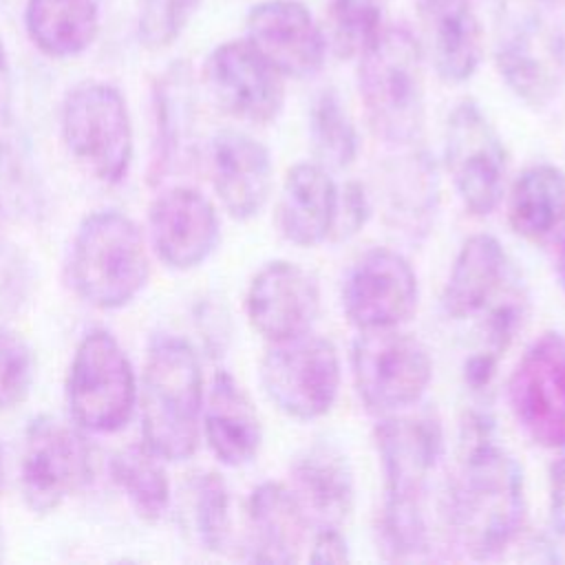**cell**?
I'll use <instances>...</instances> for the list:
<instances>
[{
    "label": "cell",
    "mask_w": 565,
    "mask_h": 565,
    "mask_svg": "<svg viewBox=\"0 0 565 565\" xmlns=\"http://www.w3.org/2000/svg\"><path fill=\"white\" fill-rule=\"evenodd\" d=\"M523 519V468L497 441L488 415L466 413L459 426L457 468L446 494L448 530L470 558L483 561L514 543Z\"/></svg>",
    "instance_id": "1"
},
{
    "label": "cell",
    "mask_w": 565,
    "mask_h": 565,
    "mask_svg": "<svg viewBox=\"0 0 565 565\" xmlns=\"http://www.w3.org/2000/svg\"><path fill=\"white\" fill-rule=\"evenodd\" d=\"M384 475L382 543L393 558H415L428 550L426 492L441 455V428L426 415H384L373 428Z\"/></svg>",
    "instance_id": "2"
},
{
    "label": "cell",
    "mask_w": 565,
    "mask_h": 565,
    "mask_svg": "<svg viewBox=\"0 0 565 565\" xmlns=\"http://www.w3.org/2000/svg\"><path fill=\"white\" fill-rule=\"evenodd\" d=\"M203 399V371L192 344L154 335L141 377L143 444L163 461L190 459L201 437Z\"/></svg>",
    "instance_id": "3"
},
{
    "label": "cell",
    "mask_w": 565,
    "mask_h": 565,
    "mask_svg": "<svg viewBox=\"0 0 565 565\" xmlns=\"http://www.w3.org/2000/svg\"><path fill=\"white\" fill-rule=\"evenodd\" d=\"M554 0H497L494 64L530 108H545L565 86V26Z\"/></svg>",
    "instance_id": "4"
},
{
    "label": "cell",
    "mask_w": 565,
    "mask_h": 565,
    "mask_svg": "<svg viewBox=\"0 0 565 565\" xmlns=\"http://www.w3.org/2000/svg\"><path fill=\"white\" fill-rule=\"evenodd\" d=\"M358 88L377 139L395 148L419 141L426 121L424 46L404 26H384L358 57Z\"/></svg>",
    "instance_id": "5"
},
{
    "label": "cell",
    "mask_w": 565,
    "mask_h": 565,
    "mask_svg": "<svg viewBox=\"0 0 565 565\" xmlns=\"http://www.w3.org/2000/svg\"><path fill=\"white\" fill-rule=\"evenodd\" d=\"M150 260L139 225L119 210L88 214L71 245L68 278L75 294L97 309H119L146 287Z\"/></svg>",
    "instance_id": "6"
},
{
    "label": "cell",
    "mask_w": 565,
    "mask_h": 565,
    "mask_svg": "<svg viewBox=\"0 0 565 565\" xmlns=\"http://www.w3.org/2000/svg\"><path fill=\"white\" fill-rule=\"evenodd\" d=\"M66 402L82 430L115 433L137 404V375L130 358L106 329H90L79 340L68 377Z\"/></svg>",
    "instance_id": "7"
},
{
    "label": "cell",
    "mask_w": 565,
    "mask_h": 565,
    "mask_svg": "<svg viewBox=\"0 0 565 565\" xmlns=\"http://www.w3.org/2000/svg\"><path fill=\"white\" fill-rule=\"evenodd\" d=\"M349 364L360 402L377 415L417 404L433 380L428 349L399 327L360 331Z\"/></svg>",
    "instance_id": "8"
},
{
    "label": "cell",
    "mask_w": 565,
    "mask_h": 565,
    "mask_svg": "<svg viewBox=\"0 0 565 565\" xmlns=\"http://www.w3.org/2000/svg\"><path fill=\"white\" fill-rule=\"evenodd\" d=\"M342 364L335 344L311 331L269 342L260 360V384L287 417H324L340 393Z\"/></svg>",
    "instance_id": "9"
},
{
    "label": "cell",
    "mask_w": 565,
    "mask_h": 565,
    "mask_svg": "<svg viewBox=\"0 0 565 565\" xmlns=\"http://www.w3.org/2000/svg\"><path fill=\"white\" fill-rule=\"evenodd\" d=\"M62 139L95 179L119 183L132 161V121L119 88L77 84L62 104Z\"/></svg>",
    "instance_id": "10"
},
{
    "label": "cell",
    "mask_w": 565,
    "mask_h": 565,
    "mask_svg": "<svg viewBox=\"0 0 565 565\" xmlns=\"http://www.w3.org/2000/svg\"><path fill=\"white\" fill-rule=\"evenodd\" d=\"M444 166L463 207L492 214L505 190L508 152L490 117L475 99H461L444 126Z\"/></svg>",
    "instance_id": "11"
},
{
    "label": "cell",
    "mask_w": 565,
    "mask_h": 565,
    "mask_svg": "<svg viewBox=\"0 0 565 565\" xmlns=\"http://www.w3.org/2000/svg\"><path fill=\"white\" fill-rule=\"evenodd\" d=\"M90 475V448L77 424L71 426L53 415H40L29 424L20 461V490L31 512L57 510L88 486Z\"/></svg>",
    "instance_id": "12"
},
{
    "label": "cell",
    "mask_w": 565,
    "mask_h": 565,
    "mask_svg": "<svg viewBox=\"0 0 565 565\" xmlns=\"http://www.w3.org/2000/svg\"><path fill=\"white\" fill-rule=\"evenodd\" d=\"M508 402L534 444L565 450V333L547 331L527 347L508 380Z\"/></svg>",
    "instance_id": "13"
},
{
    "label": "cell",
    "mask_w": 565,
    "mask_h": 565,
    "mask_svg": "<svg viewBox=\"0 0 565 565\" xmlns=\"http://www.w3.org/2000/svg\"><path fill=\"white\" fill-rule=\"evenodd\" d=\"M340 300L358 331L399 327L417 311V274L399 252L373 247L349 267Z\"/></svg>",
    "instance_id": "14"
},
{
    "label": "cell",
    "mask_w": 565,
    "mask_h": 565,
    "mask_svg": "<svg viewBox=\"0 0 565 565\" xmlns=\"http://www.w3.org/2000/svg\"><path fill=\"white\" fill-rule=\"evenodd\" d=\"M203 82L214 104L238 121L267 126L282 113V75L247 40L212 49L203 64Z\"/></svg>",
    "instance_id": "15"
},
{
    "label": "cell",
    "mask_w": 565,
    "mask_h": 565,
    "mask_svg": "<svg viewBox=\"0 0 565 565\" xmlns=\"http://www.w3.org/2000/svg\"><path fill=\"white\" fill-rule=\"evenodd\" d=\"M245 311L267 342L307 333L320 313V285L298 263L269 260L249 280Z\"/></svg>",
    "instance_id": "16"
},
{
    "label": "cell",
    "mask_w": 565,
    "mask_h": 565,
    "mask_svg": "<svg viewBox=\"0 0 565 565\" xmlns=\"http://www.w3.org/2000/svg\"><path fill=\"white\" fill-rule=\"evenodd\" d=\"M247 42L282 75L313 77L327 57V38L298 0H263L245 18Z\"/></svg>",
    "instance_id": "17"
},
{
    "label": "cell",
    "mask_w": 565,
    "mask_h": 565,
    "mask_svg": "<svg viewBox=\"0 0 565 565\" xmlns=\"http://www.w3.org/2000/svg\"><path fill=\"white\" fill-rule=\"evenodd\" d=\"M148 225L157 256L181 271L207 260L221 238L216 207L205 194L188 185L159 194L150 205Z\"/></svg>",
    "instance_id": "18"
},
{
    "label": "cell",
    "mask_w": 565,
    "mask_h": 565,
    "mask_svg": "<svg viewBox=\"0 0 565 565\" xmlns=\"http://www.w3.org/2000/svg\"><path fill=\"white\" fill-rule=\"evenodd\" d=\"M210 172L214 192L225 212L236 221L260 214L271 192V154L252 135L223 128L210 143Z\"/></svg>",
    "instance_id": "19"
},
{
    "label": "cell",
    "mask_w": 565,
    "mask_h": 565,
    "mask_svg": "<svg viewBox=\"0 0 565 565\" xmlns=\"http://www.w3.org/2000/svg\"><path fill=\"white\" fill-rule=\"evenodd\" d=\"M296 499L316 527H340L353 510L355 481L347 452L329 439L302 448L289 468Z\"/></svg>",
    "instance_id": "20"
},
{
    "label": "cell",
    "mask_w": 565,
    "mask_h": 565,
    "mask_svg": "<svg viewBox=\"0 0 565 565\" xmlns=\"http://www.w3.org/2000/svg\"><path fill=\"white\" fill-rule=\"evenodd\" d=\"M426 53L441 82H468L483 60V26L475 0H417Z\"/></svg>",
    "instance_id": "21"
},
{
    "label": "cell",
    "mask_w": 565,
    "mask_h": 565,
    "mask_svg": "<svg viewBox=\"0 0 565 565\" xmlns=\"http://www.w3.org/2000/svg\"><path fill=\"white\" fill-rule=\"evenodd\" d=\"M201 430L212 455L230 468L247 466L263 444L258 411L230 371H216L203 399Z\"/></svg>",
    "instance_id": "22"
},
{
    "label": "cell",
    "mask_w": 565,
    "mask_h": 565,
    "mask_svg": "<svg viewBox=\"0 0 565 565\" xmlns=\"http://www.w3.org/2000/svg\"><path fill=\"white\" fill-rule=\"evenodd\" d=\"M340 188L316 161L294 163L276 205L278 232L298 247H316L333 234Z\"/></svg>",
    "instance_id": "23"
},
{
    "label": "cell",
    "mask_w": 565,
    "mask_h": 565,
    "mask_svg": "<svg viewBox=\"0 0 565 565\" xmlns=\"http://www.w3.org/2000/svg\"><path fill=\"white\" fill-rule=\"evenodd\" d=\"M309 525L300 501L287 483H258L247 499L249 561L296 563L307 543Z\"/></svg>",
    "instance_id": "24"
},
{
    "label": "cell",
    "mask_w": 565,
    "mask_h": 565,
    "mask_svg": "<svg viewBox=\"0 0 565 565\" xmlns=\"http://www.w3.org/2000/svg\"><path fill=\"white\" fill-rule=\"evenodd\" d=\"M508 256L497 236L479 232L459 247L441 291V309L452 320L481 313L501 294Z\"/></svg>",
    "instance_id": "25"
},
{
    "label": "cell",
    "mask_w": 565,
    "mask_h": 565,
    "mask_svg": "<svg viewBox=\"0 0 565 565\" xmlns=\"http://www.w3.org/2000/svg\"><path fill=\"white\" fill-rule=\"evenodd\" d=\"M24 29L49 57H75L99 33L97 0H26Z\"/></svg>",
    "instance_id": "26"
},
{
    "label": "cell",
    "mask_w": 565,
    "mask_h": 565,
    "mask_svg": "<svg viewBox=\"0 0 565 565\" xmlns=\"http://www.w3.org/2000/svg\"><path fill=\"white\" fill-rule=\"evenodd\" d=\"M565 218V172L552 163L527 166L508 194L510 230L525 241H543Z\"/></svg>",
    "instance_id": "27"
},
{
    "label": "cell",
    "mask_w": 565,
    "mask_h": 565,
    "mask_svg": "<svg viewBox=\"0 0 565 565\" xmlns=\"http://www.w3.org/2000/svg\"><path fill=\"white\" fill-rule=\"evenodd\" d=\"M152 97L157 121L152 179H159V174L181 152L194 124V84L190 66L185 62L170 64L157 77Z\"/></svg>",
    "instance_id": "28"
},
{
    "label": "cell",
    "mask_w": 565,
    "mask_h": 565,
    "mask_svg": "<svg viewBox=\"0 0 565 565\" xmlns=\"http://www.w3.org/2000/svg\"><path fill=\"white\" fill-rule=\"evenodd\" d=\"M386 203L388 216L395 227H404L415 234L417 230L426 232L430 216L437 207V172L430 163V157L424 152H413L393 168L386 170Z\"/></svg>",
    "instance_id": "29"
},
{
    "label": "cell",
    "mask_w": 565,
    "mask_h": 565,
    "mask_svg": "<svg viewBox=\"0 0 565 565\" xmlns=\"http://www.w3.org/2000/svg\"><path fill=\"white\" fill-rule=\"evenodd\" d=\"M110 475L141 519L157 521L166 512L170 503V481L163 459L146 444L119 448L110 459Z\"/></svg>",
    "instance_id": "30"
},
{
    "label": "cell",
    "mask_w": 565,
    "mask_h": 565,
    "mask_svg": "<svg viewBox=\"0 0 565 565\" xmlns=\"http://www.w3.org/2000/svg\"><path fill=\"white\" fill-rule=\"evenodd\" d=\"M309 143L327 170L349 168L360 150V135L353 117L335 88H322L309 106Z\"/></svg>",
    "instance_id": "31"
},
{
    "label": "cell",
    "mask_w": 565,
    "mask_h": 565,
    "mask_svg": "<svg viewBox=\"0 0 565 565\" xmlns=\"http://www.w3.org/2000/svg\"><path fill=\"white\" fill-rule=\"evenodd\" d=\"M185 530L201 550L221 552L230 539V490L218 472L205 470L192 475L183 492Z\"/></svg>",
    "instance_id": "32"
},
{
    "label": "cell",
    "mask_w": 565,
    "mask_h": 565,
    "mask_svg": "<svg viewBox=\"0 0 565 565\" xmlns=\"http://www.w3.org/2000/svg\"><path fill=\"white\" fill-rule=\"evenodd\" d=\"M386 0H329L327 46L338 57H360L384 31Z\"/></svg>",
    "instance_id": "33"
},
{
    "label": "cell",
    "mask_w": 565,
    "mask_h": 565,
    "mask_svg": "<svg viewBox=\"0 0 565 565\" xmlns=\"http://www.w3.org/2000/svg\"><path fill=\"white\" fill-rule=\"evenodd\" d=\"M201 0H139L137 31L150 51L168 49L190 24Z\"/></svg>",
    "instance_id": "34"
},
{
    "label": "cell",
    "mask_w": 565,
    "mask_h": 565,
    "mask_svg": "<svg viewBox=\"0 0 565 565\" xmlns=\"http://www.w3.org/2000/svg\"><path fill=\"white\" fill-rule=\"evenodd\" d=\"M35 360L29 344L11 329L0 327V411L20 404L33 384Z\"/></svg>",
    "instance_id": "35"
},
{
    "label": "cell",
    "mask_w": 565,
    "mask_h": 565,
    "mask_svg": "<svg viewBox=\"0 0 565 565\" xmlns=\"http://www.w3.org/2000/svg\"><path fill=\"white\" fill-rule=\"evenodd\" d=\"M369 212H371V205L364 194V188L355 181L347 183L338 196V214H335V225L331 236L342 241L358 234L364 227Z\"/></svg>",
    "instance_id": "36"
},
{
    "label": "cell",
    "mask_w": 565,
    "mask_h": 565,
    "mask_svg": "<svg viewBox=\"0 0 565 565\" xmlns=\"http://www.w3.org/2000/svg\"><path fill=\"white\" fill-rule=\"evenodd\" d=\"M309 561L311 563H347L349 561V545L340 527H318V532L313 534Z\"/></svg>",
    "instance_id": "37"
},
{
    "label": "cell",
    "mask_w": 565,
    "mask_h": 565,
    "mask_svg": "<svg viewBox=\"0 0 565 565\" xmlns=\"http://www.w3.org/2000/svg\"><path fill=\"white\" fill-rule=\"evenodd\" d=\"M550 527L565 534V455L550 466Z\"/></svg>",
    "instance_id": "38"
},
{
    "label": "cell",
    "mask_w": 565,
    "mask_h": 565,
    "mask_svg": "<svg viewBox=\"0 0 565 565\" xmlns=\"http://www.w3.org/2000/svg\"><path fill=\"white\" fill-rule=\"evenodd\" d=\"M7 88H9V64H7V49L0 38V104L7 97Z\"/></svg>",
    "instance_id": "39"
},
{
    "label": "cell",
    "mask_w": 565,
    "mask_h": 565,
    "mask_svg": "<svg viewBox=\"0 0 565 565\" xmlns=\"http://www.w3.org/2000/svg\"><path fill=\"white\" fill-rule=\"evenodd\" d=\"M556 276L565 289V232L558 236L556 243Z\"/></svg>",
    "instance_id": "40"
},
{
    "label": "cell",
    "mask_w": 565,
    "mask_h": 565,
    "mask_svg": "<svg viewBox=\"0 0 565 565\" xmlns=\"http://www.w3.org/2000/svg\"><path fill=\"white\" fill-rule=\"evenodd\" d=\"M0 483H2V452H0Z\"/></svg>",
    "instance_id": "41"
},
{
    "label": "cell",
    "mask_w": 565,
    "mask_h": 565,
    "mask_svg": "<svg viewBox=\"0 0 565 565\" xmlns=\"http://www.w3.org/2000/svg\"><path fill=\"white\" fill-rule=\"evenodd\" d=\"M0 223H2V218H0Z\"/></svg>",
    "instance_id": "42"
}]
</instances>
